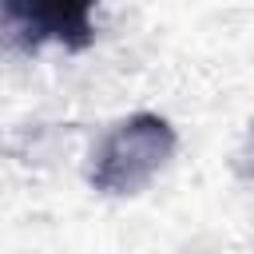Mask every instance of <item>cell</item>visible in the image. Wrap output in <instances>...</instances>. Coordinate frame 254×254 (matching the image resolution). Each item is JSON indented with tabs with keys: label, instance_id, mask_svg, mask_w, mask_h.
<instances>
[{
	"label": "cell",
	"instance_id": "obj_1",
	"mask_svg": "<svg viewBox=\"0 0 254 254\" xmlns=\"http://www.w3.org/2000/svg\"><path fill=\"white\" fill-rule=\"evenodd\" d=\"M179 147L175 127L155 111H135L119 119L91 151L87 179L103 194H139L159 179Z\"/></svg>",
	"mask_w": 254,
	"mask_h": 254
},
{
	"label": "cell",
	"instance_id": "obj_2",
	"mask_svg": "<svg viewBox=\"0 0 254 254\" xmlns=\"http://www.w3.org/2000/svg\"><path fill=\"white\" fill-rule=\"evenodd\" d=\"M0 24H4L8 40H16L20 48L60 44L67 52H79L95 40V12L87 0H71V4L12 0V4H0Z\"/></svg>",
	"mask_w": 254,
	"mask_h": 254
}]
</instances>
